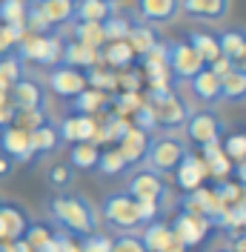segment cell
<instances>
[{"instance_id":"6da1fadb","label":"cell","mask_w":246,"mask_h":252,"mask_svg":"<svg viewBox=\"0 0 246 252\" xmlns=\"http://www.w3.org/2000/svg\"><path fill=\"white\" fill-rule=\"evenodd\" d=\"M46 212H49V218L55 220V229H63L66 235H72V238L89 235L100 223L97 209L83 195H55V198H49Z\"/></svg>"},{"instance_id":"7a4b0ae2","label":"cell","mask_w":246,"mask_h":252,"mask_svg":"<svg viewBox=\"0 0 246 252\" xmlns=\"http://www.w3.org/2000/svg\"><path fill=\"white\" fill-rule=\"evenodd\" d=\"M186 152H189V141L169 132V135H154V138H149L143 160H146V169H152L157 175H172Z\"/></svg>"},{"instance_id":"3957f363","label":"cell","mask_w":246,"mask_h":252,"mask_svg":"<svg viewBox=\"0 0 246 252\" xmlns=\"http://www.w3.org/2000/svg\"><path fill=\"white\" fill-rule=\"evenodd\" d=\"M97 215H103V220H106L112 229H118V232H138L140 226H143L140 212H138V201L126 189L106 195Z\"/></svg>"},{"instance_id":"277c9868","label":"cell","mask_w":246,"mask_h":252,"mask_svg":"<svg viewBox=\"0 0 246 252\" xmlns=\"http://www.w3.org/2000/svg\"><path fill=\"white\" fill-rule=\"evenodd\" d=\"M15 52L23 61H31L37 66H58L61 63V52H63V40L58 34H23L17 40Z\"/></svg>"},{"instance_id":"5b68a950","label":"cell","mask_w":246,"mask_h":252,"mask_svg":"<svg viewBox=\"0 0 246 252\" xmlns=\"http://www.w3.org/2000/svg\"><path fill=\"white\" fill-rule=\"evenodd\" d=\"M146 103L152 106L157 126H169V129L184 126L186 118H189V112H192L178 94L172 92L169 86H163V89H149V100H146Z\"/></svg>"},{"instance_id":"8992f818","label":"cell","mask_w":246,"mask_h":252,"mask_svg":"<svg viewBox=\"0 0 246 252\" xmlns=\"http://www.w3.org/2000/svg\"><path fill=\"white\" fill-rule=\"evenodd\" d=\"M186 141L195 146H206V143H217L226 135V124L220 121V115H215L212 109H198L189 112L186 118Z\"/></svg>"},{"instance_id":"52a82bcc","label":"cell","mask_w":246,"mask_h":252,"mask_svg":"<svg viewBox=\"0 0 246 252\" xmlns=\"http://www.w3.org/2000/svg\"><path fill=\"white\" fill-rule=\"evenodd\" d=\"M203 66L206 63L200 61V55L186 40H172V43H166V72L172 75V80L195 78Z\"/></svg>"},{"instance_id":"ba28073f","label":"cell","mask_w":246,"mask_h":252,"mask_svg":"<svg viewBox=\"0 0 246 252\" xmlns=\"http://www.w3.org/2000/svg\"><path fill=\"white\" fill-rule=\"evenodd\" d=\"M169 229H172V235L178 238L181 244H186V247H198V244L206 241L209 229H212V220L206 218V215L181 209V212L175 215V220L169 223Z\"/></svg>"},{"instance_id":"9c48e42d","label":"cell","mask_w":246,"mask_h":252,"mask_svg":"<svg viewBox=\"0 0 246 252\" xmlns=\"http://www.w3.org/2000/svg\"><path fill=\"white\" fill-rule=\"evenodd\" d=\"M46 83H49V92H55L58 97H66L72 100L77 92H83L89 83H86V72L83 69H75V66H52V72L46 75Z\"/></svg>"},{"instance_id":"30bf717a","label":"cell","mask_w":246,"mask_h":252,"mask_svg":"<svg viewBox=\"0 0 246 252\" xmlns=\"http://www.w3.org/2000/svg\"><path fill=\"white\" fill-rule=\"evenodd\" d=\"M0 155L12 163H31V141L29 132L17 124H9L0 129Z\"/></svg>"},{"instance_id":"8fae6325","label":"cell","mask_w":246,"mask_h":252,"mask_svg":"<svg viewBox=\"0 0 246 252\" xmlns=\"http://www.w3.org/2000/svg\"><path fill=\"white\" fill-rule=\"evenodd\" d=\"M126 192L135 198V201H163L166 198V184H163V178L152 169H138V172L132 175L129 181H126Z\"/></svg>"},{"instance_id":"7c38bea8","label":"cell","mask_w":246,"mask_h":252,"mask_svg":"<svg viewBox=\"0 0 246 252\" xmlns=\"http://www.w3.org/2000/svg\"><path fill=\"white\" fill-rule=\"evenodd\" d=\"M9 97H12V103H15L17 112H31V109H46V86L40 83V80L34 78H20L9 89Z\"/></svg>"},{"instance_id":"4fadbf2b","label":"cell","mask_w":246,"mask_h":252,"mask_svg":"<svg viewBox=\"0 0 246 252\" xmlns=\"http://www.w3.org/2000/svg\"><path fill=\"white\" fill-rule=\"evenodd\" d=\"M58 135H61V143H86L97 138V121L92 115H66L61 124H58Z\"/></svg>"},{"instance_id":"5bb4252c","label":"cell","mask_w":246,"mask_h":252,"mask_svg":"<svg viewBox=\"0 0 246 252\" xmlns=\"http://www.w3.org/2000/svg\"><path fill=\"white\" fill-rule=\"evenodd\" d=\"M135 12L149 26L172 23L181 12V0H135Z\"/></svg>"},{"instance_id":"9a60e30c","label":"cell","mask_w":246,"mask_h":252,"mask_svg":"<svg viewBox=\"0 0 246 252\" xmlns=\"http://www.w3.org/2000/svg\"><path fill=\"white\" fill-rule=\"evenodd\" d=\"M175 181H178V187L186 189V192H192V189L203 187V181H206V163H203V158L200 155H192V152H186L181 158V163L175 166Z\"/></svg>"},{"instance_id":"2e32d148","label":"cell","mask_w":246,"mask_h":252,"mask_svg":"<svg viewBox=\"0 0 246 252\" xmlns=\"http://www.w3.org/2000/svg\"><path fill=\"white\" fill-rule=\"evenodd\" d=\"M232 0H181V12L192 20H206L215 23L229 15Z\"/></svg>"},{"instance_id":"e0dca14e","label":"cell","mask_w":246,"mask_h":252,"mask_svg":"<svg viewBox=\"0 0 246 252\" xmlns=\"http://www.w3.org/2000/svg\"><path fill=\"white\" fill-rule=\"evenodd\" d=\"M97 61H103L100 49L83 46V43H77V40H63V52H61V63L63 66L92 69V66H97Z\"/></svg>"},{"instance_id":"ac0fdd59","label":"cell","mask_w":246,"mask_h":252,"mask_svg":"<svg viewBox=\"0 0 246 252\" xmlns=\"http://www.w3.org/2000/svg\"><path fill=\"white\" fill-rule=\"evenodd\" d=\"M146 143H149V135H146L143 129H138V126H129V129H126V135L118 141V152H121V158L126 160V166H135V163L143 160Z\"/></svg>"},{"instance_id":"d6986e66","label":"cell","mask_w":246,"mask_h":252,"mask_svg":"<svg viewBox=\"0 0 246 252\" xmlns=\"http://www.w3.org/2000/svg\"><path fill=\"white\" fill-rule=\"evenodd\" d=\"M29 141H31V163H37L43 155L55 152L61 146V135H58V126L52 124H43L37 129H29Z\"/></svg>"},{"instance_id":"ffe728a7","label":"cell","mask_w":246,"mask_h":252,"mask_svg":"<svg viewBox=\"0 0 246 252\" xmlns=\"http://www.w3.org/2000/svg\"><path fill=\"white\" fill-rule=\"evenodd\" d=\"M189 89L200 103H217L220 100V78L209 66H203L195 78H189Z\"/></svg>"},{"instance_id":"44dd1931","label":"cell","mask_w":246,"mask_h":252,"mask_svg":"<svg viewBox=\"0 0 246 252\" xmlns=\"http://www.w3.org/2000/svg\"><path fill=\"white\" fill-rule=\"evenodd\" d=\"M215 37H217V46H220V58L232 61V66H238L246 58V29L244 26L226 29L220 34H215Z\"/></svg>"},{"instance_id":"7402d4cb","label":"cell","mask_w":246,"mask_h":252,"mask_svg":"<svg viewBox=\"0 0 246 252\" xmlns=\"http://www.w3.org/2000/svg\"><path fill=\"white\" fill-rule=\"evenodd\" d=\"M37 9L43 12V17L49 20L52 29L66 26V23L75 20V0H40Z\"/></svg>"},{"instance_id":"603a6c76","label":"cell","mask_w":246,"mask_h":252,"mask_svg":"<svg viewBox=\"0 0 246 252\" xmlns=\"http://www.w3.org/2000/svg\"><path fill=\"white\" fill-rule=\"evenodd\" d=\"M0 220L6 226V241H17L23 238L26 226H29V215L17 204H0Z\"/></svg>"},{"instance_id":"cb8c5ba5","label":"cell","mask_w":246,"mask_h":252,"mask_svg":"<svg viewBox=\"0 0 246 252\" xmlns=\"http://www.w3.org/2000/svg\"><path fill=\"white\" fill-rule=\"evenodd\" d=\"M172 238V229L166 220L154 218L149 220V223H143V232H140V241H143V247H146V252H160L166 244H169Z\"/></svg>"},{"instance_id":"d4e9b609","label":"cell","mask_w":246,"mask_h":252,"mask_svg":"<svg viewBox=\"0 0 246 252\" xmlns=\"http://www.w3.org/2000/svg\"><path fill=\"white\" fill-rule=\"evenodd\" d=\"M20 78H26V61L17 55V52H9L0 58V89L9 92Z\"/></svg>"},{"instance_id":"484cf974","label":"cell","mask_w":246,"mask_h":252,"mask_svg":"<svg viewBox=\"0 0 246 252\" xmlns=\"http://www.w3.org/2000/svg\"><path fill=\"white\" fill-rule=\"evenodd\" d=\"M126 43L135 49V55H146V52L157 43V32H154L149 23H143L140 17H135V20H132V29H129V37H126Z\"/></svg>"},{"instance_id":"4316f807","label":"cell","mask_w":246,"mask_h":252,"mask_svg":"<svg viewBox=\"0 0 246 252\" xmlns=\"http://www.w3.org/2000/svg\"><path fill=\"white\" fill-rule=\"evenodd\" d=\"M112 12H115V6L106 3V0H75V20L103 23Z\"/></svg>"},{"instance_id":"83f0119b","label":"cell","mask_w":246,"mask_h":252,"mask_svg":"<svg viewBox=\"0 0 246 252\" xmlns=\"http://www.w3.org/2000/svg\"><path fill=\"white\" fill-rule=\"evenodd\" d=\"M97 158H100V149L92 141L72 143V149H69V166L72 169H83V172H92L94 166H97Z\"/></svg>"},{"instance_id":"f1b7e54d","label":"cell","mask_w":246,"mask_h":252,"mask_svg":"<svg viewBox=\"0 0 246 252\" xmlns=\"http://www.w3.org/2000/svg\"><path fill=\"white\" fill-rule=\"evenodd\" d=\"M200 149H203V163H206V172L215 175L217 181L229 175L232 160L226 158V152L220 149V141H217V143H206V146H200Z\"/></svg>"},{"instance_id":"f546056e","label":"cell","mask_w":246,"mask_h":252,"mask_svg":"<svg viewBox=\"0 0 246 252\" xmlns=\"http://www.w3.org/2000/svg\"><path fill=\"white\" fill-rule=\"evenodd\" d=\"M106 92H100V89H92V86H86L83 92H77L72 97V109L77 115H94V112L106 109Z\"/></svg>"},{"instance_id":"4dcf8cb0","label":"cell","mask_w":246,"mask_h":252,"mask_svg":"<svg viewBox=\"0 0 246 252\" xmlns=\"http://www.w3.org/2000/svg\"><path fill=\"white\" fill-rule=\"evenodd\" d=\"M186 43L198 52L200 61L206 63V66L220 58V46H217V37H215V34H206V32H192V34H186Z\"/></svg>"},{"instance_id":"1f68e13d","label":"cell","mask_w":246,"mask_h":252,"mask_svg":"<svg viewBox=\"0 0 246 252\" xmlns=\"http://www.w3.org/2000/svg\"><path fill=\"white\" fill-rule=\"evenodd\" d=\"M72 34H75L77 43H83V46H92V49H100L103 43H106V37H103V29H100V23L72 20Z\"/></svg>"},{"instance_id":"d6a6232c","label":"cell","mask_w":246,"mask_h":252,"mask_svg":"<svg viewBox=\"0 0 246 252\" xmlns=\"http://www.w3.org/2000/svg\"><path fill=\"white\" fill-rule=\"evenodd\" d=\"M220 100H246V72L232 69L220 78Z\"/></svg>"},{"instance_id":"836d02e7","label":"cell","mask_w":246,"mask_h":252,"mask_svg":"<svg viewBox=\"0 0 246 252\" xmlns=\"http://www.w3.org/2000/svg\"><path fill=\"white\" fill-rule=\"evenodd\" d=\"M103 55V61L109 66H115V69H129L132 61H135V49L129 46L126 40H109L106 52H100Z\"/></svg>"},{"instance_id":"e575fe53","label":"cell","mask_w":246,"mask_h":252,"mask_svg":"<svg viewBox=\"0 0 246 252\" xmlns=\"http://www.w3.org/2000/svg\"><path fill=\"white\" fill-rule=\"evenodd\" d=\"M138 17V15H135ZM135 17H129V15H121L118 9L112 12V15L100 23V29H103V37L106 40H126L129 37V29H132V20Z\"/></svg>"},{"instance_id":"d590c367","label":"cell","mask_w":246,"mask_h":252,"mask_svg":"<svg viewBox=\"0 0 246 252\" xmlns=\"http://www.w3.org/2000/svg\"><path fill=\"white\" fill-rule=\"evenodd\" d=\"M94 169H100V175H106V178H115V175H123L129 166H126V160L121 158L118 149H100V158H97Z\"/></svg>"},{"instance_id":"8d00e7d4","label":"cell","mask_w":246,"mask_h":252,"mask_svg":"<svg viewBox=\"0 0 246 252\" xmlns=\"http://www.w3.org/2000/svg\"><path fill=\"white\" fill-rule=\"evenodd\" d=\"M26 0H0V23H6V26H17V23H23V17H26Z\"/></svg>"},{"instance_id":"74e56055","label":"cell","mask_w":246,"mask_h":252,"mask_svg":"<svg viewBox=\"0 0 246 252\" xmlns=\"http://www.w3.org/2000/svg\"><path fill=\"white\" fill-rule=\"evenodd\" d=\"M220 149L226 152L229 160H244V158H246V132H232V135H223Z\"/></svg>"},{"instance_id":"f35d334b","label":"cell","mask_w":246,"mask_h":252,"mask_svg":"<svg viewBox=\"0 0 246 252\" xmlns=\"http://www.w3.org/2000/svg\"><path fill=\"white\" fill-rule=\"evenodd\" d=\"M26 34V26L23 23H17V26H6V23H0V58L3 55H9V52H15L17 40Z\"/></svg>"},{"instance_id":"ab89813d","label":"cell","mask_w":246,"mask_h":252,"mask_svg":"<svg viewBox=\"0 0 246 252\" xmlns=\"http://www.w3.org/2000/svg\"><path fill=\"white\" fill-rule=\"evenodd\" d=\"M46 181H49V187H55V189H69L75 184V169H72L69 163H55V166L49 169Z\"/></svg>"},{"instance_id":"60d3db41","label":"cell","mask_w":246,"mask_h":252,"mask_svg":"<svg viewBox=\"0 0 246 252\" xmlns=\"http://www.w3.org/2000/svg\"><path fill=\"white\" fill-rule=\"evenodd\" d=\"M23 241L31 247V252L40 250L46 241H52V229H49L46 223H34V220H29V226H26V232H23Z\"/></svg>"},{"instance_id":"b9f144b4","label":"cell","mask_w":246,"mask_h":252,"mask_svg":"<svg viewBox=\"0 0 246 252\" xmlns=\"http://www.w3.org/2000/svg\"><path fill=\"white\" fill-rule=\"evenodd\" d=\"M112 252H146V247L135 232H118V238H112Z\"/></svg>"},{"instance_id":"7bdbcfd3","label":"cell","mask_w":246,"mask_h":252,"mask_svg":"<svg viewBox=\"0 0 246 252\" xmlns=\"http://www.w3.org/2000/svg\"><path fill=\"white\" fill-rule=\"evenodd\" d=\"M80 252H112V238L103 235L100 229H94V232H89V235H83Z\"/></svg>"},{"instance_id":"ee69618b","label":"cell","mask_w":246,"mask_h":252,"mask_svg":"<svg viewBox=\"0 0 246 252\" xmlns=\"http://www.w3.org/2000/svg\"><path fill=\"white\" fill-rule=\"evenodd\" d=\"M15 124L20 126V129H37V126H43L49 124V115L46 109H31V112H17V118H15Z\"/></svg>"},{"instance_id":"f6af8a7d","label":"cell","mask_w":246,"mask_h":252,"mask_svg":"<svg viewBox=\"0 0 246 252\" xmlns=\"http://www.w3.org/2000/svg\"><path fill=\"white\" fill-rule=\"evenodd\" d=\"M86 83H92V89H100V92H109V89H115L118 86V75L115 72H97V69H89V75H86Z\"/></svg>"},{"instance_id":"bcb514c9","label":"cell","mask_w":246,"mask_h":252,"mask_svg":"<svg viewBox=\"0 0 246 252\" xmlns=\"http://www.w3.org/2000/svg\"><path fill=\"white\" fill-rule=\"evenodd\" d=\"M132 115H135V126H138V129H143L146 135L157 129V121H154V112H152V106H149V103H140Z\"/></svg>"},{"instance_id":"7dc6e473","label":"cell","mask_w":246,"mask_h":252,"mask_svg":"<svg viewBox=\"0 0 246 252\" xmlns=\"http://www.w3.org/2000/svg\"><path fill=\"white\" fill-rule=\"evenodd\" d=\"M15 118H17V109H15V103H12V97H9V92L0 89V129L15 124Z\"/></svg>"},{"instance_id":"c3c4849f","label":"cell","mask_w":246,"mask_h":252,"mask_svg":"<svg viewBox=\"0 0 246 252\" xmlns=\"http://www.w3.org/2000/svg\"><path fill=\"white\" fill-rule=\"evenodd\" d=\"M140 106V97L138 92H123L115 97V109H118V115H126V112H135Z\"/></svg>"},{"instance_id":"681fc988","label":"cell","mask_w":246,"mask_h":252,"mask_svg":"<svg viewBox=\"0 0 246 252\" xmlns=\"http://www.w3.org/2000/svg\"><path fill=\"white\" fill-rule=\"evenodd\" d=\"M52 238H55V244H58V252H80V244H75V238L66 235L63 229H55Z\"/></svg>"},{"instance_id":"f907efd6","label":"cell","mask_w":246,"mask_h":252,"mask_svg":"<svg viewBox=\"0 0 246 252\" xmlns=\"http://www.w3.org/2000/svg\"><path fill=\"white\" fill-rule=\"evenodd\" d=\"M160 252H189V247H186V244H181L178 238L172 235V238H169V244H166V247H163Z\"/></svg>"},{"instance_id":"816d5d0a","label":"cell","mask_w":246,"mask_h":252,"mask_svg":"<svg viewBox=\"0 0 246 252\" xmlns=\"http://www.w3.org/2000/svg\"><path fill=\"white\" fill-rule=\"evenodd\" d=\"M9 252H31V247L23 238H17V241H9Z\"/></svg>"},{"instance_id":"f5cc1de1","label":"cell","mask_w":246,"mask_h":252,"mask_svg":"<svg viewBox=\"0 0 246 252\" xmlns=\"http://www.w3.org/2000/svg\"><path fill=\"white\" fill-rule=\"evenodd\" d=\"M12 166H15V163H12L9 158H3V155H0V178H6V175L12 172Z\"/></svg>"},{"instance_id":"db71d44e","label":"cell","mask_w":246,"mask_h":252,"mask_svg":"<svg viewBox=\"0 0 246 252\" xmlns=\"http://www.w3.org/2000/svg\"><path fill=\"white\" fill-rule=\"evenodd\" d=\"M235 172H238V181L246 187V158L244 160H238V169H235Z\"/></svg>"},{"instance_id":"11a10c76","label":"cell","mask_w":246,"mask_h":252,"mask_svg":"<svg viewBox=\"0 0 246 252\" xmlns=\"http://www.w3.org/2000/svg\"><path fill=\"white\" fill-rule=\"evenodd\" d=\"M0 252H9V244H3V241H0Z\"/></svg>"},{"instance_id":"9f6ffc18","label":"cell","mask_w":246,"mask_h":252,"mask_svg":"<svg viewBox=\"0 0 246 252\" xmlns=\"http://www.w3.org/2000/svg\"><path fill=\"white\" fill-rule=\"evenodd\" d=\"M215 252H235V250H229V247H220V250H215Z\"/></svg>"},{"instance_id":"6f0895ef","label":"cell","mask_w":246,"mask_h":252,"mask_svg":"<svg viewBox=\"0 0 246 252\" xmlns=\"http://www.w3.org/2000/svg\"><path fill=\"white\" fill-rule=\"evenodd\" d=\"M106 3H112V6H115V3H121V0H106Z\"/></svg>"},{"instance_id":"680465c9","label":"cell","mask_w":246,"mask_h":252,"mask_svg":"<svg viewBox=\"0 0 246 252\" xmlns=\"http://www.w3.org/2000/svg\"><path fill=\"white\" fill-rule=\"evenodd\" d=\"M26 3H40V0H26Z\"/></svg>"}]
</instances>
